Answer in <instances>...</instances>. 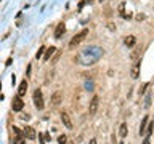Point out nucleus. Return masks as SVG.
I'll return each mask as SVG.
<instances>
[{"instance_id":"nucleus-1","label":"nucleus","mask_w":154,"mask_h":144,"mask_svg":"<svg viewBox=\"0 0 154 144\" xmlns=\"http://www.w3.org/2000/svg\"><path fill=\"white\" fill-rule=\"evenodd\" d=\"M88 35V29H82L79 34H76V35L72 37V40L69 42V47L71 48H74V47H77L80 42H84V39Z\"/></svg>"},{"instance_id":"nucleus-2","label":"nucleus","mask_w":154,"mask_h":144,"mask_svg":"<svg viewBox=\"0 0 154 144\" xmlns=\"http://www.w3.org/2000/svg\"><path fill=\"white\" fill-rule=\"evenodd\" d=\"M32 98H34V106H35V107L39 109V111H42L43 106H45V104H43L42 91H40V90H35V91H34V96H32Z\"/></svg>"},{"instance_id":"nucleus-3","label":"nucleus","mask_w":154,"mask_h":144,"mask_svg":"<svg viewBox=\"0 0 154 144\" xmlns=\"http://www.w3.org/2000/svg\"><path fill=\"white\" fill-rule=\"evenodd\" d=\"M98 107H100V96H93L90 101V106H88V114L90 115H95L98 111Z\"/></svg>"},{"instance_id":"nucleus-4","label":"nucleus","mask_w":154,"mask_h":144,"mask_svg":"<svg viewBox=\"0 0 154 144\" xmlns=\"http://www.w3.org/2000/svg\"><path fill=\"white\" fill-rule=\"evenodd\" d=\"M23 107H24V102H23V99H21V96H15L13 98V111H16V112H19V111H23Z\"/></svg>"},{"instance_id":"nucleus-5","label":"nucleus","mask_w":154,"mask_h":144,"mask_svg":"<svg viewBox=\"0 0 154 144\" xmlns=\"http://www.w3.org/2000/svg\"><path fill=\"white\" fill-rule=\"evenodd\" d=\"M61 101H63V93H61V91H55V93L51 95V106L56 107V106L61 104Z\"/></svg>"},{"instance_id":"nucleus-6","label":"nucleus","mask_w":154,"mask_h":144,"mask_svg":"<svg viewBox=\"0 0 154 144\" xmlns=\"http://www.w3.org/2000/svg\"><path fill=\"white\" fill-rule=\"evenodd\" d=\"M130 77L132 78H138L140 77V61H135L130 67Z\"/></svg>"},{"instance_id":"nucleus-7","label":"nucleus","mask_w":154,"mask_h":144,"mask_svg":"<svg viewBox=\"0 0 154 144\" xmlns=\"http://www.w3.org/2000/svg\"><path fill=\"white\" fill-rule=\"evenodd\" d=\"M23 131H24V135H26L27 139H35L37 133H35V130H34L31 125H26L24 128H23Z\"/></svg>"},{"instance_id":"nucleus-8","label":"nucleus","mask_w":154,"mask_h":144,"mask_svg":"<svg viewBox=\"0 0 154 144\" xmlns=\"http://www.w3.org/2000/svg\"><path fill=\"white\" fill-rule=\"evenodd\" d=\"M61 122L64 123V126L66 128H72V122H71V117H69V114L67 112H61Z\"/></svg>"},{"instance_id":"nucleus-9","label":"nucleus","mask_w":154,"mask_h":144,"mask_svg":"<svg viewBox=\"0 0 154 144\" xmlns=\"http://www.w3.org/2000/svg\"><path fill=\"white\" fill-rule=\"evenodd\" d=\"M140 56H141V47H135L133 51L130 53V59L135 63V61H140Z\"/></svg>"},{"instance_id":"nucleus-10","label":"nucleus","mask_w":154,"mask_h":144,"mask_svg":"<svg viewBox=\"0 0 154 144\" xmlns=\"http://www.w3.org/2000/svg\"><path fill=\"white\" fill-rule=\"evenodd\" d=\"M64 30H66V27H64V23H60L56 26V30H55V39H61L64 34Z\"/></svg>"},{"instance_id":"nucleus-11","label":"nucleus","mask_w":154,"mask_h":144,"mask_svg":"<svg viewBox=\"0 0 154 144\" xmlns=\"http://www.w3.org/2000/svg\"><path fill=\"white\" fill-rule=\"evenodd\" d=\"M26 91H27V82H26V80H23L21 83H19V87H18V95L23 98V96L26 95Z\"/></svg>"},{"instance_id":"nucleus-12","label":"nucleus","mask_w":154,"mask_h":144,"mask_svg":"<svg viewBox=\"0 0 154 144\" xmlns=\"http://www.w3.org/2000/svg\"><path fill=\"white\" fill-rule=\"evenodd\" d=\"M148 125H149V120H148V117H145L143 119V122H141V125H140V135H146V128H148Z\"/></svg>"},{"instance_id":"nucleus-13","label":"nucleus","mask_w":154,"mask_h":144,"mask_svg":"<svg viewBox=\"0 0 154 144\" xmlns=\"http://www.w3.org/2000/svg\"><path fill=\"white\" fill-rule=\"evenodd\" d=\"M128 133V128H127V123H121V126H119V136L121 138H125Z\"/></svg>"},{"instance_id":"nucleus-14","label":"nucleus","mask_w":154,"mask_h":144,"mask_svg":"<svg viewBox=\"0 0 154 144\" xmlns=\"http://www.w3.org/2000/svg\"><path fill=\"white\" fill-rule=\"evenodd\" d=\"M13 133L16 135V139H23L24 141L26 139V135H24V131H21V130L18 128V126H13Z\"/></svg>"},{"instance_id":"nucleus-15","label":"nucleus","mask_w":154,"mask_h":144,"mask_svg":"<svg viewBox=\"0 0 154 144\" xmlns=\"http://www.w3.org/2000/svg\"><path fill=\"white\" fill-rule=\"evenodd\" d=\"M124 43H125V45H127V47H133V45H135V43H136V39H135V35H127V37H125V39H124Z\"/></svg>"},{"instance_id":"nucleus-16","label":"nucleus","mask_w":154,"mask_h":144,"mask_svg":"<svg viewBox=\"0 0 154 144\" xmlns=\"http://www.w3.org/2000/svg\"><path fill=\"white\" fill-rule=\"evenodd\" d=\"M55 51H56V48L55 47H50V48H47V51H45V54H43V59L45 61H48L51 56L55 54Z\"/></svg>"},{"instance_id":"nucleus-17","label":"nucleus","mask_w":154,"mask_h":144,"mask_svg":"<svg viewBox=\"0 0 154 144\" xmlns=\"http://www.w3.org/2000/svg\"><path fill=\"white\" fill-rule=\"evenodd\" d=\"M153 130H154V122H149V125H148V128H146V136H151V133H153Z\"/></svg>"},{"instance_id":"nucleus-18","label":"nucleus","mask_w":154,"mask_h":144,"mask_svg":"<svg viewBox=\"0 0 154 144\" xmlns=\"http://www.w3.org/2000/svg\"><path fill=\"white\" fill-rule=\"evenodd\" d=\"M119 13H121V16H124L125 13H127L125 11V2H122L121 5H119Z\"/></svg>"},{"instance_id":"nucleus-19","label":"nucleus","mask_w":154,"mask_h":144,"mask_svg":"<svg viewBox=\"0 0 154 144\" xmlns=\"http://www.w3.org/2000/svg\"><path fill=\"white\" fill-rule=\"evenodd\" d=\"M148 87H149V83H143L141 87H140L138 93H140V95H145V93H146V88H148Z\"/></svg>"},{"instance_id":"nucleus-20","label":"nucleus","mask_w":154,"mask_h":144,"mask_svg":"<svg viewBox=\"0 0 154 144\" xmlns=\"http://www.w3.org/2000/svg\"><path fill=\"white\" fill-rule=\"evenodd\" d=\"M135 19H136V21H145V19H146V15H145V13H138V15L135 16Z\"/></svg>"},{"instance_id":"nucleus-21","label":"nucleus","mask_w":154,"mask_h":144,"mask_svg":"<svg viewBox=\"0 0 154 144\" xmlns=\"http://www.w3.org/2000/svg\"><path fill=\"white\" fill-rule=\"evenodd\" d=\"M58 144H67V138L64 135H61L60 138H58Z\"/></svg>"},{"instance_id":"nucleus-22","label":"nucleus","mask_w":154,"mask_h":144,"mask_svg":"<svg viewBox=\"0 0 154 144\" xmlns=\"http://www.w3.org/2000/svg\"><path fill=\"white\" fill-rule=\"evenodd\" d=\"M43 51H45V48H43V47H40V48H39V51H37V54H35V58H37V59L43 56Z\"/></svg>"},{"instance_id":"nucleus-23","label":"nucleus","mask_w":154,"mask_h":144,"mask_svg":"<svg viewBox=\"0 0 154 144\" xmlns=\"http://www.w3.org/2000/svg\"><path fill=\"white\" fill-rule=\"evenodd\" d=\"M29 119H31V115H27V114H23V115H21V120H23V122H27Z\"/></svg>"},{"instance_id":"nucleus-24","label":"nucleus","mask_w":154,"mask_h":144,"mask_svg":"<svg viewBox=\"0 0 154 144\" xmlns=\"http://www.w3.org/2000/svg\"><path fill=\"white\" fill-rule=\"evenodd\" d=\"M13 144H24V141H23V139H15Z\"/></svg>"},{"instance_id":"nucleus-25","label":"nucleus","mask_w":154,"mask_h":144,"mask_svg":"<svg viewBox=\"0 0 154 144\" xmlns=\"http://www.w3.org/2000/svg\"><path fill=\"white\" fill-rule=\"evenodd\" d=\"M149 141H151V138H149V136H146L145 141H143V144H149Z\"/></svg>"},{"instance_id":"nucleus-26","label":"nucleus","mask_w":154,"mask_h":144,"mask_svg":"<svg viewBox=\"0 0 154 144\" xmlns=\"http://www.w3.org/2000/svg\"><path fill=\"white\" fill-rule=\"evenodd\" d=\"M90 144H98V141H97V139L93 138V139H90Z\"/></svg>"},{"instance_id":"nucleus-27","label":"nucleus","mask_w":154,"mask_h":144,"mask_svg":"<svg viewBox=\"0 0 154 144\" xmlns=\"http://www.w3.org/2000/svg\"><path fill=\"white\" fill-rule=\"evenodd\" d=\"M92 2H93V0H87V3H92Z\"/></svg>"},{"instance_id":"nucleus-28","label":"nucleus","mask_w":154,"mask_h":144,"mask_svg":"<svg viewBox=\"0 0 154 144\" xmlns=\"http://www.w3.org/2000/svg\"><path fill=\"white\" fill-rule=\"evenodd\" d=\"M100 2H104V0H100Z\"/></svg>"}]
</instances>
